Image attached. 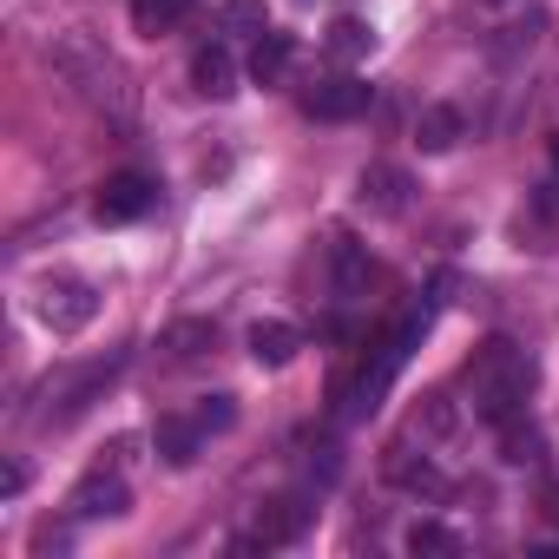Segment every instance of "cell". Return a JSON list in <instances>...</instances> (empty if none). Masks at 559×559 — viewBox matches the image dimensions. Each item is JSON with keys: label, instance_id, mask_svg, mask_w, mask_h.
<instances>
[{"label": "cell", "instance_id": "8fae6325", "mask_svg": "<svg viewBox=\"0 0 559 559\" xmlns=\"http://www.w3.org/2000/svg\"><path fill=\"white\" fill-rule=\"evenodd\" d=\"M191 80H198L204 99H230V93H237V60H230V47H198Z\"/></svg>", "mask_w": 559, "mask_h": 559}, {"label": "cell", "instance_id": "3957f363", "mask_svg": "<svg viewBox=\"0 0 559 559\" xmlns=\"http://www.w3.org/2000/svg\"><path fill=\"white\" fill-rule=\"evenodd\" d=\"M40 323L53 336H80L93 317H99V290L86 284V276H53V284H40Z\"/></svg>", "mask_w": 559, "mask_h": 559}, {"label": "cell", "instance_id": "44dd1931", "mask_svg": "<svg viewBox=\"0 0 559 559\" xmlns=\"http://www.w3.org/2000/svg\"><path fill=\"white\" fill-rule=\"evenodd\" d=\"M230 421H237V402H230V395H211V402L198 408V428H204V435H224Z\"/></svg>", "mask_w": 559, "mask_h": 559}, {"label": "cell", "instance_id": "9c48e42d", "mask_svg": "<svg viewBox=\"0 0 559 559\" xmlns=\"http://www.w3.org/2000/svg\"><path fill=\"white\" fill-rule=\"evenodd\" d=\"M290 60H297V40L263 27V34H257V47H250V80H257V86H284Z\"/></svg>", "mask_w": 559, "mask_h": 559}, {"label": "cell", "instance_id": "e0dca14e", "mask_svg": "<svg viewBox=\"0 0 559 559\" xmlns=\"http://www.w3.org/2000/svg\"><path fill=\"white\" fill-rule=\"evenodd\" d=\"M336 60H362L369 47H376V34H369V21H356V14H336L330 21V40H323Z\"/></svg>", "mask_w": 559, "mask_h": 559}, {"label": "cell", "instance_id": "8992f818", "mask_svg": "<svg viewBox=\"0 0 559 559\" xmlns=\"http://www.w3.org/2000/svg\"><path fill=\"white\" fill-rule=\"evenodd\" d=\"M408 171L402 165H369L362 178H356V198H362V211H376V217H402L408 211Z\"/></svg>", "mask_w": 559, "mask_h": 559}, {"label": "cell", "instance_id": "5b68a950", "mask_svg": "<svg viewBox=\"0 0 559 559\" xmlns=\"http://www.w3.org/2000/svg\"><path fill=\"white\" fill-rule=\"evenodd\" d=\"M304 112H310V119H323V126L362 119V112H369V86H362V80H349V73H336V80H317V86L304 93Z\"/></svg>", "mask_w": 559, "mask_h": 559}, {"label": "cell", "instance_id": "7402d4cb", "mask_svg": "<svg viewBox=\"0 0 559 559\" xmlns=\"http://www.w3.org/2000/svg\"><path fill=\"white\" fill-rule=\"evenodd\" d=\"M454 428V408H448V395H428V435H448Z\"/></svg>", "mask_w": 559, "mask_h": 559}, {"label": "cell", "instance_id": "6da1fadb", "mask_svg": "<svg viewBox=\"0 0 559 559\" xmlns=\"http://www.w3.org/2000/svg\"><path fill=\"white\" fill-rule=\"evenodd\" d=\"M461 382H467V402H474V415L500 428V421H513V415L526 408L533 362H526V349H520V343H507V336H487V343L467 356Z\"/></svg>", "mask_w": 559, "mask_h": 559}, {"label": "cell", "instance_id": "2e32d148", "mask_svg": "<svg viewBox=\"0 0 559 559\" xmlns=\"http://www.w3.org/2000/svg\"><path fill=\"white\" fill-rule=\"evenodd\" d=\"M185 8H191V0H132V27L145 40H158V34H171L185 21Z\"/></svg>", "mask_w": 559, "mask_h": 559}, {"label": "cell", "instance_id": "ba28073f", "mask_svg": "<svg viewBox=\"0 0 559 559\" xmlns=\"http://www.w3.org/2000/svg\"><path fill=\"white\" fill-rule=\"evenodd\" d=\"M310 520H317V507H310L304 493H284V500H270V507L257 513V539H263V546H290V539H304Z\"/></svg>", "mask_w": 559, "mask_h": 559}, {"label": "cell", "instance_id": "603a6c76", "mask_svg": "<svg viewBox=\"0 0 559 559\" xmlns=\"http://www.w3.org/2000/svg\"><path fill=\"white\" fill-rule=\"evenodd\" d=\"M552 165H559V139H552Z\"/></svg>", "mask_w": 559, "mask_h": 559}, {"label": "cell", "instance_id": "ac0fdd59", "mask_svg": "<svg viewBox=\"0 0 559 559\" xmlns=\"http://www.w3.org/2000/svg\"><path fill=\"white\" fill-rule=\"evenodd\" d=\"M500 454L520 467V461H539V435L533 428H520V415L513 421H500Z\"/></svg>", "mask_w": 559, "mask_h": 559}, {"label": "cell", "instance_id": "4fadbf2b", "mask_svg": "<svg viewBox=\"0 0 559 559\" xmlns=\"http://www.w3.org/2000/svg\"><path fill=\"white\" fill-rule=\"evenodd\" d=\"M415 145H421V152H454V145H461V112H454V106H421Z\"/></svg>", "mask_w": 559, "mask_h": 559}, {"label": "cell", "instance_id": "d6986e66", "mask_svg": "<svg viewBox=\"0 0 559 559\" xmlns=\"http://www.w3.org/2000/svg\"><path fill=\"white\" fill-rule=\"evenodd\" d=\"M362 276H369V257L356 250V237H336V284H343V290H356Z\"/></svg>", "mask_w": 559, "mask_h": 559}, {"label": "cell", "instance_id": "30bf717a", "mask_svg": "<svg viewBox=\"0 0 559 559\" xmlns=\"http://www.w3.org/2000/svg\"><path fill=\"white\" fill-rule=\"evenodd\" d=\"M297 349H304V330H297V323H276V317H270V323H257V330H250V356H257L263 369L297 362Z\"/></svg>", "mask_w": 559, "mask_h": 559}, {"label": "cell", "instance_id": "52a82bcc", "mask_svg": "<svg viewBox=\"0 0 559 559\" xmlns=\"http://www.w3.org/2000/svg\"><path fill=\"white\" fill-rule=\"evenodd\" d=\"M73 520H112V513H126L132 507V493H126V480L119 474H106V467H93L80 487H73Z\"/></svg>", "mask_w": 559, "mask_h": 559}, {"label": "cell", "instance_id": "9a60e30c", "mask_svg": "<svg viewBox=\"0 0 559 559\" xmlns=\"http://www.w3.org/2000/svg\"><path fill=\"white\" fill-rule=\"evenodd\" d=\"M408 552H415V559H454V552H461V533L441 526V520H415V526H408Z\"/></svg>", "mask_w": 559, "mask_h": 559}, {"label": "cell", "instance_id": "cb8c5ba5", "mask_svg": "<svg viewBox=\"0 0 559 559\" xmlns=\"http://www.w3.org/2000/svg\"><path fill=\"white\" fill-rule=\"evenodd\" d=\"M487 8H500V0H487Z\"/></svg>", "mask_w": 559, "mask_h": 559}, {"label": "cell", "instance_id": "ffe728a7", "mask_svg": "<svg viewBox=\"0 0 559 559\" xmlns=\"http://www.w3.org/2000/svg\"><path fill=\"white\" fill-rule=\"evenodd\" d=\"M224 27H237V34H263L270 21H263V0H224Z\"/></svg>", "mask_w": 559, "mask_h": 559}, {"label": "cell", "instance_id": "5bb4252c", "mask_svg": "<svg viewBox=\"0 0 559 559\" xmlns=\"http://www.w3.org/2000/svg\"><path fill=\"white\" fill-rule=\"evenodd\" d=\"M158 349H165V356H178V362H191V356L217 349V323H204V317H185V323H171V330L158 336Z\"/></svg>", "mask_w": 559, "mask_h": 559}, {"label": "cell", "instance_id": "277c9868", "mask_svg": "<svg viewBox=\"0 0 559 559\" xmlns=\"http://www.w3.org/2000/svg\"><path fill=\"white\" fill-rule=\"evenodd\" d=\"M158 204V185L145 178V171H112L106 185H99V198H93V217L99 224H132V217H145Z\"/></svg>", "mask_w": 559, "mask_h": 559}, {"label": "cell", "instance_id": "7c38bea8", "mask_svg": "<svg viewBox=\"0 0 559 559\" xmlns=\"http://www.w3.org/2000/svg\"><path fill=\"white\" fill-rule=\"evenodd\" d=\"M198 441H204L198 421H158V428H152V448H158L165 467H191V461H198Z\"/></svg>", "mask_w": 559, "mask_h": 559}, {"label": "cell", "instance_id": "7a4b0ae2", "mask_svg": "<svg viewBox=\"0 0 559 559\" xmlns=\"http://www.w3.org/2000/svg\"><path fill=\"white\" fill-rule=\"evenodd\" d=\"M53 60H60V73H67L93 106H112V119L132 112V86H126V73H119V60H112L106 47H93V40H67Z\"/></svg>", "mask_w": 559, "mask_h": 559}]
</instances>
